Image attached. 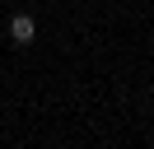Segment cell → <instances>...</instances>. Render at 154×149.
Segmentation results:
<instances>
[{
  "instance_id": "1",
  "label": "cell",
  "mask_w": 154,
  "mask_h": 149,
  "mask_svg": "<svg viewBox=\"0 0 154 149\" xmlns=\"http://www.w3.org/2000/svg\"><path fill=\"white\" fill-rule=\"evenodd\" d=\"M33 37H38V19H33L28 9H19V14H10V42H14V47H28Z\"/></svg>"
}]
</instances>
